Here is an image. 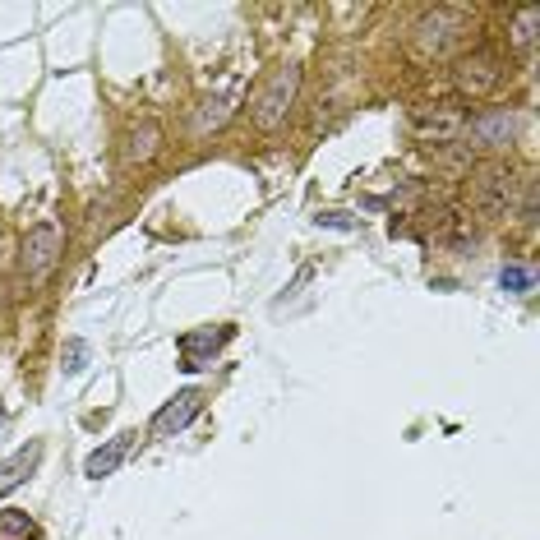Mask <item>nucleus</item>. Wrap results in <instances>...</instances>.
Returning <instances> with one entry per match:
<instances>
[{
  "label": "nucleus",
  "mask_w": 540,
  "mask_h": 540,
  "mask_svg": "<svg viewBox=\"0 0 540 540\" xmlns=\"http://www.w3.org/2000/svg\"><path fill=\"white\" fill-rule=\"evenodd\" d=\"M296 88H300V70H296V65H277L264 84H259V93L250 97V116H254V125H259L264 134H273V130L287 125L291 102H296Z\"/></svg>",
  "instance_id": "obj_1"
},
{
  "label": "nucleus",
  "mask_w": 540,
  "mask_h": 540,
  "mask_svg": "<svg viewBox=\"0 0 540 540\" xmlns=\"http://www.w3.org/2000/svg\"><path fill=\"white\" fill-rule=\"evenodd\" d=\"M467 28H471L467 10L439 5V10H430L416 24V51L420 56H448V51H457L462 42H467Z\"/></svg>",
  "instance_id": "obj_2"
},
{
  "label": "nucleus",
  "mask_w": 540,
  "mask_h": 540,
  "mask_svg": "<svg viewBox=\"0 0 540 540\" xmlns=\"http://www.w3.org/2000/svg\"><path fill=\"white\" fill-rule=\"evenodd\" d=\"M471 204H476V213H485V217H513L517 176L504 167V162L485 167L476 180H471Z\"/></svg>",
  "instance_id": "obj_3"
},
{
  "label": "nucleus",
  "mask_w": 540,
  "mask_h": 540,
  "mask_svg": "<svg viewBox=\"0 0 540 540\" xmlns=\"http://www.w3.org/2000/svg\"><path fill=\"white\" fill-rule=\"evenodd\" d=\"M462 134H467L471 148H480V153H499V148H508L517 139V111L513 107H485L462 125Z\"/></svg>",
  "instance_id": "obj_4"
},
{
  "label": "nucleus",
  "mask_w": 540,
  "mask_h": 540,
  "mask_svg": "<svg viewBox=\"0 0 540 540\" xmlns=\"http://www.w3.org/2000/svg\"><path fill=\"white\" fill-rule=\"evenodd\" d=\"M65 254V231L56 227V222H37V227H28L24 245H19V264H24V273L33 277H47L51 268H56V259Z\"/></svg>",
  "instance_id": "obj_5"
},
{
  "label": "nucleus",
  "mask_w": 540,
  "mask_h": 540,
  "mask_svg": "<svg viewBox=\"0 0 540 540\" xmlns=\"http://www.w3.org/2000/svg\"><path fill=\"white\" fill-rule=\"evenodd\" d=\"M462 125H467L462 102H434V107H416V116H411V130L420 144H448L462 134Z\"/></svg>",
  "instance_id": "obj_6"
},
{
  "label": "nucleus",
  "mask_w": 540,
  "mask_h": 540,
  "mask_svg": "<svg viewBox=\"0 0 540 540\" xmlns=\"http://www.w3.org/2000/svg\"><path fill=\"white\" fill-rule=\"evenodd\" d=\"M453 79H457V88H462L467 97H485V93L499 88V79H504V60L494 56V51L480 47V51H471V56L457 60Z\"/></svg>",
  "instance_id": "obj_7"
},
{
  "label": "nucleus",
  "mask_w": 540,
  "mask_h": 540,
  "mask_svg": "<svg viewBox=\"0 0 540 540\" xmlns=\"http://www.w3.org/2000/svg\"><path fill=\"white\" fill-rule=\"evenodd\" d=\"M231 337H236V328L231 324H217V333L213 328H194V333H185L180 337V370H208L213 365V356L222 347H227Z\"/></svg>",
  "instance_id": "obj_8"
},
{
  "label": "nucleus",
  "mask_w": 540,
  "mask_h": 540,
  "mask_svg": "<svg viewBox=\"0 0 540 540\" xmlns=\"http://www.w3.org/2000/svg\"><path fill=\"white\" fill-rule=\"evenodd\" d=\"M199 411H204V388H180L176 397H167V402L157 407V416H153V425H148V430H153L157 439H171V434L185 430V425H190Z\"/></svg>",
  "instance_id": "obj_9"
},
{
  "label": "nucleus",
  "mask_w": 540,
  "mask_h": 540,
  "mask_svg": "<svg viewBox=\"0 0 540 540\" xmlns=\"http://www.w3.org/2000/svg\"><path fill=\"white\" fill-rule=\"evenodd\" d=\"M134 439H139V434L125 430V434H116V439H107L102 448H93V453H88V462H84V476H93V480L111 476V471L125 462V453L134 448Z\"/></svg>",
  "instance_id": "obj_10"
},
{
  "label": "nucleus",
  "mask_w": 540,
  "mask_h": 540,
  "mask_svg": "<svg viewBox=\"0 0 540 540\" xmlns=\"http://www.w3.org/2000/svg\"><path fill=\"white\" fill-rule=\"evenodd\" d=\"M37 462H42V444H28V448L5 457V462H0V499H5L10 490H19V485L37 471Z\"/></svg>",
  "instance_id": "obj_11"
},
{
  "label": "nucleus",
  "mask_w": 540,
  "mask_h": 540,
  "mask_svg": "<svg viewBox=\"0 0 540 540\" xmlns=\"http://www.w3.org/2000/svg\"><path fill=\"white\" fill-rule=\"evenodd\" d=\"M231 97H208V102H199V111H194V134H208V130H222L231 120Z\"/></svg>",
  "instance_id": "obj_12"
},
{
  "label": "nucleus",
  "mask_w": 540,
  "mask_h": 540,
  "mask_svg": "<svg viewBox=\"0 0 540 540\" xmlns=\"http://www.w3.org/2000/svg\"><path fill=\"white\" fill-rule=\"evenodd\" d=\"M157 148H162V130H157L153 120H148V125L130 130V144H125V157H130V162H148V157H157Z\"/></svg>",
  "instance_id": "obj_13"
},
{
  "label": "nucleus",
  "mask_w": 540,
  "mask_h": 540,
  "mask_svg": "<svg viewBox=\"0 0 540 540\" xmlns=\"http://www.w3.org/2000/svg\"><path fill=\"white\" fill-rule=\"evenodd\" d=\"M536 28H540V10H536V5H527V10H517L513 33H508L513 51H522V56H527V51L536 47Z\"/></svg>",
  "instance_id": "obj_14"
},
{
  "label": "nucleus",
  "mask_w": 540,
  "mask_h": 540,
  "mask_svg": "<svg viewBox=\"0 0 540 540\" xmlns=\"http://www.w3.org/2000/svg\"><path fill=\"white\" fill-rule=\"evenodd\" d=\"M0 540H42V536H37V522L24 508H10V513H0Z\"/></svg>",
  "instance_id": "obj_15"
},
{
  "label": "nucleus",
  "mask_w": 540,
  "mask_h": 540,
  "mask_svg": "<svg viewBox=\"0 0 540 540\" xmlns=\"http://www.w3.org/2000/svg\"><path fill=\"white\" fill-rule=\"evenodd\" d=\"M499 287L513 291V296H531V291H536V268L531 264H504L499 268Z\"/></svg>",
  "instance_id": "obj_16"
},
{
  "label": "nucleus",
  "mask_w": 540,
  "mask_h": 540,
  "mask_svg": "<svg viewBox=\"0 0 540 540\" xmlns=\"http://www.w3.org/2000/svg\"><path fill=\"white\" fill-rule=\"evenodd\" d=\"M65 365H60V370L65 374H84V365H88V342L84 337H70V342H65Z\"/></svg>",
  "instance_id": "obj_17"
},
{
  "label": "nucleus",
  "mask_w": 540,
  "mask_h": 540,
  "mask_svg": "<svg viewBox=\"0 0 540 540\" xmlns=\"http://www.w3.org/2000/svg\"><path fill=\"white\" fill-rule=\"evenodd\" d=\"M314 222H319V227H328V231H356L360 227L351 213H319Z\"/></svg>",
  "instance_id": "obj_18"
},
{
  "label": "nucleus",
  "mask_w": 540,
  "mask_h": 540,
  "mask_svg": "<svg viewBox=\"0 0 540 540\" xmlns=\"http://www.w3.org/2000/svg\"><path fill=\"white\" fill-rule=\"evenodd\" d=\"M0 425H5V407H0Z\"/></svg>",
  "instance_id": "obj_19"
}]
</instances>
